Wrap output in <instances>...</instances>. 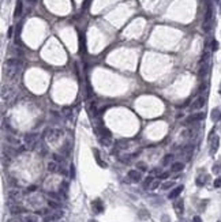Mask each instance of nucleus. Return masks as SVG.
I'll list each match as a JSON object with an SVG mask.
<instances>
[{
  "label": "nucleus",
  "mask_w": 221,
  "mask_h": 222,
  "mask_svg": "<svg viewBox=\"0 0 221 222\" xmlns=\"http://www.w3.org/2000/svg\"><path fill=\"white\" fill-rule=\"evenodd\" d=\"M62 130L59 128H48L45 130V132H44V138H47L49 142H56L59 138H62Z\"/></svg>",
  "instance_id": "obj_1"
},
{
  "label": "nucleus",
  "mask_w": 221,
  "mask_h": 222,
  "mask_svg": "<svg viewBox=\"0 0 221 222\" xmlns=\"http://www.w3.org/2000/svg\"><path fill=\"white\" fill-rule=\"evenodd\" d=\"M37 142H38V136L34 134H30V135H26L25 136V143L26 146L29 147V150H33L36 147V145H37Z\"/></svg>",
  "instance_id": "obj_2"
},
{
  "label": "nucleus",
  "mask_w": 221,
  "mask_h": 222,
  "mask_svg": "<svg viewBox=\"0 0 221 222\" xmlns=\"http://www.w3.org/2000/svg\"><path fill=\"white\" fill-rule=\"evenodd\" d=\"M63 215H64V213L60 211V210H56L55 213H51V214H48V215L44 217V221L45 222H55V221L60 220Z\"/></svg>",
  "instance_id": "obj_3"
},
{
  "label": "nucleus",
  "mask_w": 221,
  "mask_h": 222,
  "mask_svg": "<svg viewBox=\"0 0 221 222\" xmlns=\"http://www.w3.org/2000/svg\"><path fill=\"white\" fill-rule=\"evenodd\" d=\"M173 209H175V213L178 214V217L183 215V211H184V203H183L182 199H179V200H176L173 203Z\"/></svg>",
  "instance_id": "obj_4"
},
{
  "label": "nucleus",
  "mask_w": 221,
  "mask_h": 222,
  "mask_svg": "<svg viewBox=\"0 0 221 222\" xmlns=\"http://www.w3.org/2000/svg\"><path fill=\"white\" fill-rule=\"evenodd\" d=\"M92 206H93V211H94L96 214H100V213L104 211V205H103V202H101L100 199H96V200H93Z\"/></svg>",
  "instance_id": "obj_5"
},
{
  "label": "nucleus",
  "mask_w": 221,
  "mask_h": 222,
  "mask_svg": "<svg viewBox=\"0 0 221 222\" xmlns=\"http://www.w3.org/2000/svg\"><path fill=\"white\" fill-rule=\"evenodd\" d=\"M218 146H220V138L216 135L210 141V154H214L217 150H218Z\"/></svg>",
  "instance_id": "obj_6"
},
{
  "label": "nucleus",
  "mask_w": 221,
  "mask_h": 222,
  "mask_svg": "<svg viewBox=\"0 0 221 222\" xmlns=\"http://www.w3.org/2000/svg\"><path fill=\"white\" fill-rule=\"evenodd\" d=\"M6 66L7 67H22V60L21 59H17V57H13V59H8L6 62Z\"/></svg>",
  "instance_id": "obj_7"
},
{
  "label": "nucleus",
  "mask_w": 221,
  "mask_h": 222,
  "mask_svg": "<svg viewBox=\"0 0 221 222\" xmlns=\"http://www.w3.org/2000/svg\"><path fill=\"white\" fill-rule=\"evenodd\" d=\"M22 196V192L19 190H10L8 191V199L10 200H17L18 202V199H21Z\"/></svg>",
  "instance_id": "obj_8"
},
{
  "label": "nucleus",
  "mask_w": 221,
  "mask_h": 222,
  "mask_svg": "<svg viewBox=\"0 0 221 222\" xmlns=\"http://www.w3.org/2000/svg\"><path fill=\"white\" fill-rule=\"evenodd\" d=\"M10 213L13 214V215H19V214L25 213V209L18 205H10Z\"/></svg>",
  "instance_id": "obj_9"
},
{
  "label": "nucleus",
  "mask_w": 221,
  "mask_h": 222,
  "mask_svg": "<svg viewBox=\"0 0 221 222\" xmlns=\"http://www.w3.org/2000/svg\"><path fill=\"white\" fill-rule=\"evenodd\" d=\"M128 177L133 180V181H135V183H138V181H141V179H142V175H141V172H138V170H130L128 172Z\"/></svg>",
  "instance_id": "obj_10"
},
{
  "label": "nucleus",
  "mask_w": 221,
  "mask_h": 222,
  "mask_svg": "<svg viewBox=\"0 0 221 222\" xmlns=\"http://www.w3.org/2000/svg\"><path fill=\"white\" fill-rule=\"evenodd\" d=\"M183 188H184V187H183V185H179V187L173 188V190H172L171 192H169V195H168V198H169V199H176V198L179 196V195L182 194Z\"/></svg>",
  "instance_id": "obj_11"
},
{
  "label": "nucleus",
  "mask_w": 221,
  "mask_h": 222,
  "mask_svg": "<svg viewBox=\"0 0 221 222\" xmlns=\"http://www.w3.org/2000/svg\"><path fill=\"white\" fill-rule=\"evenodd\" d=\"M203 105H205V97H198V98L193 102V109L195 111V109H201V108H203Z\"/></svg>",
  "instance_id": "obj_12"
},
{
  "label": "nucleus",
  "mask_w": 221,
  "mask_h": 222,
  "mask_svg": "<svg viewBox=\"0 0 221 222\" xmlns=\"http://www.w3.org/2000/svg\"><path fill=\"white\" fill-rule=\"evenodd\" d=\"M203 117H205V115H203V113H197V115H193V116H190V117L186 120V124H190V123H195V121H199V120H202Z\"/></svg>",
  "instance_id": "obj_13"
},
{
  "label": "nucleus",
  "mask_w": 221,
  "mask_h": 222,
  "mask_svg": "<svg viewBox=\"0 0 221 222\" xmlns=\"http://www.w3.org/2000/svg\"><path fill=\"white\" fill-rule=\"evenodd\" d=\"M210 117H212V120L214 123H217V121H220L221 120V111L218 108H214L212 111V113H210Z\"/></svg>",
  "instance_id": "obj_14"
},
{
  "label": "nucleus",
  "mask_w": 221,
  "mask_h": 222,
  "mask_svg": "<svg viewBox=\"0 0 221 222\" xmlns=\"http://www.w3.org/2000/svg\"><path fill=\"white\" fill-rule=\"evenodd\" d=\"M22 11H23V3H22V0H18L17 6H15V11H14V17H15V18L21 17Z\"/></svg>",
  "instance_id": "obj_15"
},
{
  "label": "nucleus",
  "mask_w": 221,
  "mask_h": 222,
  "mask_svg": "<svg viewBox=\"0 0 221 222\" xmlns=\"http://www.w3.org/2000/svg\"><path fill=\"white\" fill-rule=\"evenodd\" d=\"M93 154H94L96 162L98 164L101 168H107V164H105V162H103V160H101V157H100V151H98V149H93Z\"/></svg>",
  "instance_id": "obj_16"
},
{
  "label": "nucleus",
  "mask_w": 221,
  "mask_h": 222,
  "mask_svg": "<svg viewBox=\"0 0 221 222\" xmlns=\"http://www.w3.org/2000/svg\"><path fill=\"white\" fill-rule=\"evenodd\" d=\"M183 169H184V164H182V162H173L171 166L172 172H182Z\"/></svg>",
  "instance_id": "obj_17"
},
{
  "label": "nucleus",
  "mask_w": 221,
  "mask_h": 222,
  "mask_svg": "<svg viewBox=\"0 0 221 222\" xmlns=\"http://www.w3.org/2000/svg\"><path fill=\"white\" fill-rule=\"evenodd\" d=\"M60 194L64 198H67V194H68V183H67V181H63L60 184Z\"/></svg>",
  "instance_id": "obj_18"
},
{
  "label": "nucleus",
  "mask_w": 221,
  "mask_h": 222,
  "mask_svg": "<svg viewBox=\"0 0 221 222\" xmlns=\"http://www.w3.org/2000/svg\"><path fill=\"white\" fill-rule=\"evenodd\" d=\"M48 206H49L51 209L58 210L59 207H60V203H59L58 200H53V199H49V200H48Z\"/></svg>",
  "instance_id": "obj_19"
},
{
  "label": "nucleus",
  "mask_w": 221,
  "mask_h": 222,
  "mask_svg": "<svg viewBox=\"0 0 221 222\" xmlns=\"http://www.w3.org/2000/svg\"><path fill=\"white\" fill-rule=\"evenodd\" d=\"M22 222H38V220L34 215H25L22 218Z\"/></svg>",
  "instance_id": "obj_20"
},
{
  "label": "nucleus",
  "mask_w": 221,
  "mask_h": 222,
  "mask_svg": "<svg viewBox=\"0 0 221 222\" xmlns=\"http://www.w3.org/2000/svg\"><path fill=\"white\" fill-rule=\"evenodd\" d=\"M48 170L52 172V173H53V172H59L58 164H56V162H49V164H48Z\"/></svg>",
  "instance_id": "obj_21"
},
{
  "label": "nucleus",
  "mask_w": 221,
  "mask_h": 222,
  "mask_svg": "<svg viewBox=\"0 0 221 222\" xmlns=\"http://www.w3.org/2000/svg\"><path fill=\"white\" fill-rule=\"evenodd\" d=\"M172 160H173V155H172V154H167L163 160V165H169V162Z\"/></svg>",
  "instance_id": "obj_22"
},
{
  "label": "nucleus",
  "mask_w": 221,
  "mask_h": 222,
  "mask_svg": "<svg viewBox=\"0 0 221 222\" xmlns=\"http://www.w3.org/2000/svg\"><path fill=\"white\" fill-rule=\"evenodd\" d=\"M63 112H64V115H66V119H68V120L73 119V111H71L70 108H64Z\"/></svg>",
  "instance_id": "obj_23"
},
{
  "label": "nucleus",
  "mask_w": 221,
  "mask_h": 222,
  "mask_svg": "<svg viewBox=\"0 0 221 222\" xmlns=\"http://www.w3.org/2000/svg\"><path fill=\"white\" fill-rule=\"evenodd\" d=\"M205 180H208V177H206V176H199V177L197 179V185H199V187H202L203 185V184L206 183Z\"/></svg>",
  "instance_id": "obj_24"
},
{
  "label": "nucleus",
  "mask_w": 221,
  "mask_h": 222,
  "mask_svg": "<svg viewBox=\"0 0 221 222\" xmlns=\"http://www.w3.org/2000/svg\"><path fill=\"white\" fill-rule=\"evenodd\" d=\"M213 173H214V175H220L221 173V165L220 164L213 165Z\"/></svg>",
  "instance_id": "obj_25"
},
{
  "label": "nucleus",
  "mask_w": 221,
  "mask_h": 222,
  "mask_svg": "<svg viewBox=\"0 0 221 222\" xmlns=\"http://www.w3.org/2000/svg\"><path fill=\"white\" fill-rule=\"evenodd\" d=\"M173 185H175L173 181H167V183L163 184V187H161V188H163V190H168V188H171V187H173Z\"/></svg>",
  "instance_id": "obj_26"
},
{
  "label": "nucleus",
  "mask_w": 221,
  "mask_h": 222,
  "mask_svg": "<svg viewBox=\"0 0 221 222\" xmlns=\"http://www.w3.org/2000/svg\"><path fill=\"white\" fill-rule=\"evenodd\" d=\"M70 177L75 179V166H74V165H71L70 166Z\"/></svg>",
  "instance_id": "obj_27"
},
{
  "label": "nucleus",
  "mask_w": 221,
  "mask_h": 222,
  "mask_svg": "<svg viewBox=\"0 0 221 222\" xmlns=\"http://www.w3.org/2000/svg\"><path fill=\"white\" fill-rule=\"evenodd\" d=\"M217 49H218V42H217V40H213L212 41V51L216 52Z\"/></svg>",
  "instance_id": "obj_28"
},
{
  "label": "nucleus",
  "mask_w": 221,
  "mask_h": 222,
  "mask_svg": "<svg viewBox=\"0 0 221 222\" xmlns=\"http://www.w3.org/2000/svg\"><path fill=\"white\" fill-rule=\"evenodd\" d=\"M138 169L142 170V172H146V170H148V166H146L143 162H138Z\"/></svg>",
  "instance_id": "obj_29"
},
{
  "label": "nucleus",
  "mask_w": 221,
  "mask_h": 222,
  "mask_svg": "<svg viewBox=\"0 0 221 222\" xmlns=\"http://www.w3.org/2000/svg\"><path fill=\"white\" fill-rule=\"evenodd\" d=\"M152 183H153V177H152V176L146 177V180H145V187H150Z\"/></svg>",
  "instance_id": "obj_30"
},
{
  "label": "nucleus",
  "mask_w": 221,
  "mask_h": 222,
  "mask_svg": "<svg viewBox=\"0 0 221 222\" xmlns=\"http://www.w3.org/2000/svg\"><path fill=\"white\" fill-rule=\"evenodd\" d=\"M158 185H160V180H156V181H153L150 184V187H149V188H150V190H156Z\"/></svg>",
  "instance_id": "obj_31"
},
{
  "label": "nucleus",
  "mask_w": 221,
  "mask_h": 222,
  "mask_svg": "<svg viewBox=\"0 0 221 222\" xmlns=\"http://www.w3.org/2000/svg\"><path fill=\"white\" fill-rule=\"evenodd\" d=\"M213 185H214V188H220L221 187V177H217L214 180V183H213Z\"/></svg>",
  "instance_id": "obj_32"
},
{
  "label": "nucleus",
  "mask_w": 221,
  "mask_h": 222,
  "mask_svg": "<svg viewBox=\"0 0 221 222\" xmlns=\"http://www.w3.org/2000/svg\"><path fill=\"white\" fill-rule=\"evenodd\" d=\"M48 195H49V198L53 199V200H58V202H59V199H60V198H59V195H56L55 192H49Z\"/></svg>",
  "instance_id": "obj_33"
},
{
  "label": "nucleus",
  "mask_w": 221,
  "mask_h": 222,
  "mask_svg": "<svg viewBox=\"0 0 221 222\" xmlns=\"http://www.w3.org/2000/svg\"><path fill=\"white\" fill-rule=\"evenodd\" d=\"M168 176H169V173L164 172V173H161V175H158V180H164V179H167Z\"/></svg>",
  "instance_id": "obj_34"
},
{
  "label": "nucleus",
  "mask_w": 221,
  "mask_h": 222,
  "mask_svg": "<svg viewBox=\"0 0 221 222\" xmlns=\"http://www.w3.org/2000/svg\"><path fill=\"white\" fill-rule=\"evenodd\" d=\"M53 160L56 162H60V161H63V157H60L59 154H53Z\"/></svg>",
  "instance_id": "obj_35"
},
{
  "label": "nucleus",
  "mask_w": 221,
  "mask_h": 222,
  "mask_svg": "<svg viewBox=\"0 0 221 222\" xmlns=\"http://www.w3.org/2000/svg\"><path fill=\"white\" fill-rule=\"evenodd\" d=\"M193 222H202V220H201V217L199 215H195L193 218Z\"/></svg>",
  "instance_id": "obj_36"
},
{
  "label": "nucleus",
  "mask_w": 221,
  "mask_h": 222,
  "mask_svg": "<svg viewBox=\"0 0 221 222\" xmlns=\"http://www.w3.org/2000/svg\"><path fill=\"white\" fill-rule=\"evenodd\" d=\"M89 3H90V0H85V2H83V6H82V7H83V8H88Z\"/></svg>",
  "instance_id": "obj_37"
},
{
  "label": "nucleus",
  "mask_w": 221,
  "mask_h": 222,
  "mask_svg": "<svg viewBox=\"0 0 221 222\" xmlns=\"http://www.w3.org/2000/svg\"><path fill=\"white\" fill-rule=\"evenodd\" d=\"M11 34H13V27H10L8 30V37H11Z\"/></svg>",
  "instance_id": "obj_38"
},
{
  "label": "nucleus",
  "mask_w": 221,
  "mask_h": 222,
  "mask_svg": "<svg viewBox=\"0 0 221 222\" xmlns=\"http://www.w3.org/2000/svg\"><path fill=\"white\" fill-rule=\"evenodd\" d=\"M28 2H32V3H36V0H28Z\"/></svg>",
  "instance_id": "obj_39"
},
{
  "label": "nucleus",
  "mask_w": 221,
  "mask_h": 222,
  "mask_svg": "<svg viewBox=\"0 0 221 222\" xmlns=\"http://www.w3.org/2000/svg\"><path fill=\"white\" fill-rule=\"evenodd\" d=\"M220 14H221V0H220Z\"/></svg>",
  "instance_id": "obj_40"
},
{
  "label": "nucleus",
  "mask_w": 221,
  "mask_h": 222,
  "mask_svg": "<svg viewBox=\"0 0 221 222\" xmlns=\"http://www.w3.org/2000/svg\"><path fill=\"white\" fill-rule=\"evenodd\" d=\"M89 222H97V221H94V220H92V221H89Z\"/></svg>",
  "instance_id": "obj_41"
},
{
  "label": "nucleus",
  "mask_w": 221,
  "mask_h": 222,
  "mask_svg": "<svg viewBox=\"0 0 221 222\" xmlns=\"http://www.w3.org/2000/svg\"><path fill=\"white\" fill-rule=\"evenodd\" d=\"M220 94H221V86H220Z\"/></svg>",
  "instance_id": "obj_42"
},
{
  "label": "nucleus",
  "mask_w": 221,
  "mask_h": 222,
  "mask_svg": "<svg viewBox=\"0 0 221 222\" xmlns=\"http://www.w3.org/2000/svg\"><path fill=\"white\" fill-rule=\"evenodd\" d=\"M214 2H218V0H214Z\"/></svg>",
  "instance_id": "obj_43"
},
{
  "label": "nucleus",
  "mask_w": 221,
  "mask_h": 222,
  "mask_svg": "<svg viewBox=\"0 0 221 222\" xmlns=\"http://www.w3.org/2000/svg\"><path fill=\"white\" fill-rule=\"evenodd\" d=\"M218 222H220V221H218Z\"/></svg>",
  "instance_id": "obj_44"
}]
</instances>
